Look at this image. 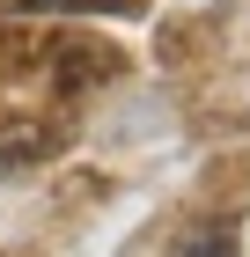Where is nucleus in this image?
Instances as JSON below:
<instances>
[{
    "mask_svg": "<svg viewBox=\"0 0 250 257\" xmlns=\"http://www.w3.org/2000/svg\"><path fill=\"white\" fill-rule=\"evenodd\" d=\"M170 257H235V228L228 220H206V228H192Z\"/></svg>",
    "mask_w": 250,
    "mask_h": 257,
    "instance_id": "f257e3e1",
    "label": "nucleus"
},
{
    "mask_svg": "<svg viewBox=\"0 0 250 257\" xmlns=\"http://www.w3.org/2000/svg\"><path fill=\"white\" fill-rule=\"evenodd\" d=\"M22 8H37V15H125L133 0H22Z\"/></svg>",
    "mask_w": 250,
    "mask_h": 257,
    "instance_id": "f03ea898",
    "label": "nucleus"
}]
</instances>
